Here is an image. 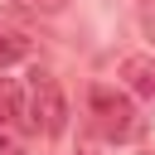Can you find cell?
I'll return each instance as SVG.
<instances>
[{
	"mask_svg": "<svg viewBox=\"0 0 155 155\" xmlns=\"http://www.w3.org/2000/svg\"><path fill=\"white\" fill-rule=\"evenodd\" d=\"M0 155H24V150H19L15 140H0Z\"/></svg>",
	"mask_w": 155,
	"mask_h": 155,
	"instance_id": "7",
	"label": "cell"
},
{
	"mask_svg": "<svg viewBox=\"0 0 155 155\" xmlns=\"http://www.w3.org/2000/svg\"><path fill=\"white\" fill-rule=\"evenodd\" d=\"M116 78H121V87H126L131 97L155 102V53H126V58L116 63Z\"/></svg>",
	"mask_w": 155,
	"mask_h": 155,
	"instance_id": "3",
	"label": "cell"
},
{
	"mask_svg": "<svg viewBox=\"0 0 155 155\" xmlns=\"http://www.w3.org/2000/svg\"><path fill=\"white\" fill-rule=\"evenodd\" d=\"M29 53V44L19 39V34H0V68H10V63H19Z\"/></svg>",
	"mask_w": 155,
	"mask_h": 155,
	"instance_id": "4",
	"label": "cell"
},
{
	"mask_svg": "<svg viewBox=\"0 0 155 155\" xmlns=\"http://www.w3.org/2000/svg\"><path fill=\"white\" fill-rule=\"evenodd\" d=\"M87 107H92V126H97V136L102 140H126L131 131H136V107H131V97L126 92H116V87H92V97H87Z\"/></svg>",
	"mask_w": 155,
	"mask_h": 155,
	"instance_id": "2",
	"label": "cell"
},
{
	"mask_svg": "<svg viewBox=\"0 0 155 155\" xmlns=\"http://www.w3.org/2000/svg\"><path fill=\"white\" fill-rule=\"evenodd\" d=\"M24 126L29 131H44V136H63L68 126V102H63V87L48 68H34L29 73V87H24Z\"/></svg>",
	"mask_w": 155,
	"mask_h": 155,
	"instance_id": "1",
	"label": "cell"
},
{
	"mask_svg": "<svg viewBox=\"0 0 155 155\" xmlns=\"http://www.w3.org/2000/svg\"><path fill=\"white\" fill-rule=\"evenodd\" d=\"M78 155H102V150H97L92 140H82V145H78Z\"/></svg>",
	"mask_w": 155,
	"mask_h": 155,
	"instance_id": "8",
	"label": "cell"
},
{
	"mask_svg": "<svg viewBox=\"0 0 155 155\" xmlns=\"http://www.w3.org/2000/svg\"><path fill=\"white\" fill-rule=\"evenodd\" d=\"M19 5H24L29 15H58V10L68 5V0H19Z\"/></svg>",
	"mask_w": 155,
	"mask_h": 155,
	"instance_id": "5",
	"label": "cell"
},
{
	"mask_svg": "<svg viewBox=\"0 0 155 155\" xmlns=\"http://www.w3.org/2000/svg\"><path fill=\"white\" fill-rule=\"evenodd\" d=\"M145 34H150V39H155V0H150V5H145Z\"/></svg>",
	"mask_w": 155,
	"mask_h": 155,
	"instance_id": "6",
	"label": "cell"
}]
</instances>
